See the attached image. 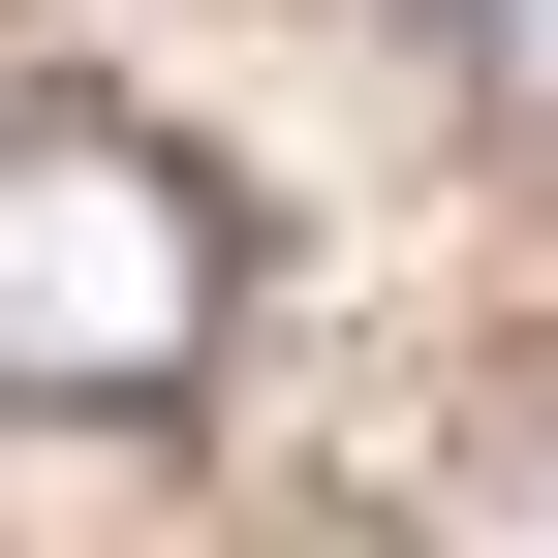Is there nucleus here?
<instances>
[{"instance_id": "1", "label": "nucleus", "mask_w": 558, "mask_h": 558, "mask_svg": "<svg viewBox=\"0 0 558 558\" xmlns=\"http://www.w3.org/2000/svg\"><path fill=\"white\" fill-rule=\"evenodd\" d=\"M218 279H248V218H218L186 124H94V94L0 124V403H32V435L186 403V373H218Z\"/></svg>"}, {"instance_id": "2", "label": "nucleus", "mask_w": 558, "mask_h": 558, "mask_svg": "<svg viewBox=\"0 0 558 558\" xmlns=\"http://www.w3.org/2000/svg\"><path fill=\"white\" fill-rule=\"evenodd\" d=\"M435 62H465L497 124H558V0H435Z\"/></svg>"}]
</instances>
